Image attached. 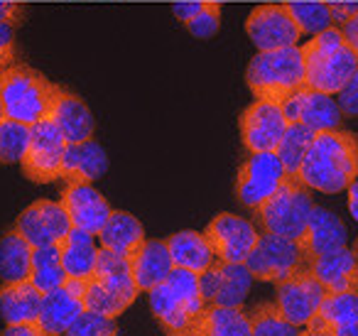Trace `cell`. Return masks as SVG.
<instances>
[{
  "label": "cell",
  "mask_w": 358,
  "mask_h": 336,
  "mask_svg": "<svg viewBox=\"0 0 358 336\" xmlns=\"http://www.w3.org/2000/svg\"><path fill=\"white\" fill-rule=\"evenodd\" d=\"M297 179L312 192H346L358 179V135L341 128L314 133Z\"/></svg>",
  "instance_id": "cell-1"
},
{
  "label": "cell",
  "mask_w": 358,
  "mask_h": 336,
  "mask_svg": "<svg viewBox=\"0 0 358 336\" xmlns=\"http://www.w3.org/2000/svg\"><path fill=\"white\" fill-rule=\"evenodd\" d=\"M299 50L304 57V86L307 89L336 96L358 69L356 52L346 45L338 27L319 32Z\"/></svg>",
  "instance_id": "cell-2"
},
{
  "label": "cell",
  "mask_w": 358,
  "mask_h": 336,
  "mask_svg": "<svg viewBox=\"0 0 358 336\" xmlns=\"http://www.w3.org/2000/svg\"><path fill=\"white\" fill-rule=\"evenodd\" d=\"M59 86L32 66L13 64L0 74V104L6 118L35 125L50 118Z\"/></svg>",
  "instance_id": "cell-3"
},
{
  "label": "cell",
  "mask_w": 358,
  "mask_h": 336,
  "mask_svg": "<svg viewBox=\"0 0 358 336\" xmlns=\"http://www.w3.org/2000/svg\"><path fill=\"white\" fill-rule=\"evenodd\" d=\"M245 84L255 99L275 104L304 89V57L299 45L258 52L245 69Z\"/></svg>",
  "instance_id": "cell-4"
},
{
  "label": "cell",
  "mask_w": 358,
  "mask_h": 336,
  "mask_svg": "<svg viewBox=\"0 0 358 336\" xmlns=\"http://www.w3.org/2000/svg\"><path fill=\"white\" fill-rule=\"evenodd\" d=\"M312 209V189L304 187L297 177H287L263 206L255 209V226L260 233H275L289 241H299L307 231Z\"/></svg>",
  "instance_id": "cell-5"
},
{
  "label": "cell",
  "mask_w": 358,
  "mask_h": 336,
  "mask_svg": "<svg viewBox=\"0 0 358 336\" xmlns=\"http://www.w3.org/2000/svg\"><path fill=\"white\" fill-rule=\"evenodd\" d=\"M245 267L250 270L253 280L278 285V282L292 277L294 272L304 270L307 258L297 241L275 236V233H260L255 248L245 258Z\"/></svg>",
  "instance_id": "cell-6"
},
{
  "label": "cell",
  "mask_w": 358,
  "mask_h": 336,
  "mask_svg": "<svg viewBox=\"0 0 358 336\" xmlns=\"http://www.w3.org/2000/svg\"><path fill=\"white\" fill-rule=\"evenodd\" d=\"M30 148H27L25 158L20 162L22 174L35 184H50L62 179L64 153L66 145H69L64 135L59 133V128L50 118L30 125Z\"/></svg>",
  "instance_id": "cell-7"
},
{
  "label": "cell",
  "mask_w": 358,
  "mask_h": 336,
  "mask_svg": "<svg viewBox=\"0 0 358 336\" xmlns=\"http://www.w3.org/2000/svg\"><path fill=\"white\" fill-rule=\"evenodd\" d=\"M287 179L282 162L275 153H250L236 174V199L255 211L263 206Z\"/></svg>",
  "instance_id": "cell-8"
},
{
  "label": "cell",
  "mask_w": 358,
  "mask_h": 336,
  "mask_svg": "<svg viewBox=\"0 0 358 336\" xmlns=\"http://www.w3.org/2000/svg\"><path fill=\"white\" fill-rule=\"evenodd\" d=\"M245 32L258 52L297 47L302 40V32L289 10V3H263V6L253 8V13L245 20Z\"/></svg>",
  "instance_id": "cell-9"
},
{
  "label": "cell",
  "mask_w": 358,
  "mask_h": 336,
  "mask_svg": "<svg viewBox=\"0 0 358 336\" xmlns=\"http://www.w3.org/2000/svg\"><path fill=\"white\" fill-rule=\"evenodd\" d=\"M15 228L32 248H45V246H59L71 231V218L62 202H52V199H40V202L30 204L20 216L15 218Z\"/></svg>",
  "instance_id": "cell-10"
},
{
  "label": "cell",
  "mask_w": 358,
  "mask_h": 336,
  "mask_svg": "<svg viewBox=\"0 0 358 336\" xmlns=\"http://www.w3.org/2000/svg\"><path fill=\"white\" fill-rule=\"evenodd\" d=\"M204 236L209 246L214 248L216 258L224 262H245L250 251L258 243V226L250 223L248 218L236 216L231 211L216 214L204 228Z\"/></svg>",
  "instance_id": "cell-11"
},
{
  "label": "cell",
  "mask_w": 358,
  "mask_h": 336,
  "mask_svg": "<svg viewBox=\"0 0 358 336\" xmlns=\"http://www.w3.org/2000/svg\"><path fill=\"white\" fill-rule=\"evenodd\" d=\"M282 106L255 99L241 115V138L248 153H275L287 130Z\"/></svg>",
  "instance_id": "cell-12"
},
{
  "label": "cell",
  "mask_w": 358,
  "mask_h": 336,
  "mask_svg": "<svg viewBox=\"0 0 358 336\" xmlns=\"http://www.w3.org/2000/svg\"><path fill=\"white\" fill-rule=\"evenodd\" d=\"M201 295L206 304L219 307H243L245 297L253 287V275L245 262H224L216 260L199 275Z\"/></svg>",
  "instance_id": "cell-13"
},
{
  "label": "cell",
  "mask_w": 358,
  "mask_h": 336,
  "mask_svg": "<svg viewBox=\"0 0 358 336\" xmlns=\"http://www.w3.org/2000/svg\"><path fill=\"white\" fill-rule=\"evenodd\" d=\"M324 295H327V290L314 280V275L307 267L275 285V304L280 307L285 319L292 321L299 329L312 321V316L317 314L319 304H322Z\"/></svg>",
  "instance_id": "cell-14"
},
{
  "label": "cell",
  "mask_w": 358,
  "mask_h": 336,
  "mask_svg": "<svg viewBox=\"0 0 358 336\" xmlns=\"http://www.w3.org/2000/svg\"><path fill=\"white\" fill-rule=\"evenodd\" d=\"M280 106H282V113L287 118V123L307 125L314 133L341 128L343 113L331 94H322V91H314L304 86V89L294 91L292 96H287Z\"/></svg>",
  "instance_id": "cell-15"
},
{
  "label": "cell",
  "mask_w": 358,
  "mask_h": 336,
  "mask_svg": "<svg viewBox=\"0 0 358 336\" xmlns=\"http://www.w3.org/2000/svg\"><path fill=\"white\" fill-rule=\"evenodd\" d=\"M62 206L71 218V226L99 236L110 216V204L91 182H66L62 189Z\"/></svg>",
  "instance_id": "cell-16"
},
{
  "label": "cell",
  "mask_w": 358,
  "mask_h": 336,
  "mask_svg": "<svg viewBox=\"0 0 358 336\" xmlns=\"http://www.w3.org/2000/svg\"><path fill=\"white\" fill-rule=\"evenodd\" d=\"M86 309L84 304V280H74L66 277V282L57 290L47 292L42 297V312H40V324L50 331L52 336L66 334L76 316Z\"/></svg>",
  "instance_id": "cell-17"
},
{
  "label": "cell",
  "mask_w": 358,
  "mask_h": 336,
  "mask_svg": "<svg viewBox=\"0 0 358 336\" xmlns=\"http://www.w3.org/2000/svg\"><path fill=\"white\" fill-rule=\"evenodd\" d=\"M307 270L327 292H358V258L348 246L312 258Z\"/></svg>",
  "instance_id": "cell-18"
},
{
  "label": "cell",
  "mask_w": 358,
  "mask_h": 336,
  "mask_svg": "<svg viewBox=\"0 0 358 336\" xmlns=\"http://www.w3.org/2000/svg\"><path fill=\"white\" fill-rule=\"evenodd\" d=\"M50 120L59 128L66 143H84V140L94 138L96 133V118L89 106H86V101L79 94L62 89V86L57 91Z\"/></svg>",
  "instance_id": "cell-19"
},
{
  "label": "cell",
  "mask_w": 358,
  "mask_h": 336,
  "mask_svg": "<svg viewBox=\"0 0 358 336\" xmlns=\"http://www.w3.org/2000/svg\"><path fill=\"white\" fill-rule=\"evenodd\" d=\"M91 280L103 292H108L123 309H128L140 295L138 285L133 280L130 260L113 251H106V248H99V260H96V270Z\"/></svg>",
  "instance_id": "cell-20"
},
{
  "label": "cell",
  "mask_w": 358,
  "mask_h": 336,
  "mask_svg": "<svg viewBox=\"0 0 358 336\" xmlns=\"http://www.w3.org/2000/svg\"><path fill=\"white\" fill-rule=\"evenodd\" d=\"M307 326L331 336H358V292H327Z\"/></svg>",
  "instance_id": "cell-21"
},
{
  "label": "cell",
  "mask_w": 358,
  "mask_h": 336,
  "mask_svg": "<svg viewBox=\"0 0 358 336\" xmlns=\"http://www.w3.org/2000/svg\"><path fill=\"white\" fill-rule=\"evenodd\" d=\"M346 241H348L346 223H343L336 214L329 211V209L314 206L312 216H309V223H307V231H304V236L299 238L297 243L309 262L312 258L343 248Z\"/></svg>",
  "instance_id": "cell-22"
},
{
  "label": "cell",
  "mask_w": 358,
  "mask_h": 336,
  "mask_svg": "<svg viewBox=\"0 0 358 336\" xmlns=\"http://www.w3.org/2000/svg\"><path fill=\"white\" fill-rule=\"evenodd\" d=\"M130 270H133V280L140 292H150L152 287L162 285L174 270L167 241H159V238L145 241L143 248L130 258Z\"/></svg>",
  "instance_id": "cell-23"
},
{
  "label": "cell",
  "mask_w": 358,
  "mask_h": 336,
  "mask_svg": "<svg viewBox=\"0 0 358 336\" xmlns=\"http://www.w3.org/2000/svg\"><path fill=\"white\" fill-rule=\"evenodd\" d=\"M42 292L30 280L0 282V316L6 324H30L40 321Z\"/></svg>",
  "instance_id": "cell-24"
},
{
  "label": "cell",
  "mask_w": 358,
  "mask_h": 336,
  "mask_svg": "<svg viewBox=\"0 0 358 336\" xmlns=\"http://www.w3.org/2000/svg\"><path fill=\"white\" fill-rule=\"evenodd\" d=\"M108 169V158L106 150L96 143L94 138L84 143H69L64 153V167H62V179L64 182H91L103 177Z\"/></svg>",
  "instance_id": "cell-25"
},
{
  "label": "cell",
  "mask_w": 358,
  "mask_h": 336,
  "mask_svg": "<svg viewBox=\"0 0 358 336\" xmlns=\"http://www.w3.org/2000/svg\"><path fill=\"white\" fill-rule=\"evenodd\" d=\"M96 238L101 241V248L118 253V255L128 258V260L143 248V243L148 241V238H145L143 223H140L133 214L115 211V209L110 211L103 231H101Z\"/></svg>",
  "instance_id": "cell-26"
},
{
  "label": "cell",
  "mask_w": 358,
  "mask_h": 336,
  "mask_svg": "<svg viewBox=\"0 0 358 336\" xmlns=\"http://www.w3.org/2000/svg\"><path fill=\"white\" fill-rule=\"evenodd\" d=\"M185 336H253V329L243 307L209 304Z\"/></svg>",
  "instance_id": "cell-27"
},
{
  "label": "cell",
  "mask_w": 358,
  "mask_h": 336,
  "mask_svg": "<svg viewBox=\"0 0 358 336\" xmlns=\"http://www.w3.org/2000/svg\"><path fill=\"white\" fill-rule=\"evenodd\" d=\"M59 253H62V265H64L66 277H74V280H89V277H94L96 260H99L96 236L81 231V228H71L64 241L59 243Z\"/></svg>",
  "instance_id": "cell-28"
},
{
  "label": "cell",
  "mask_w": 358,
  "mask_h": 336,
  "mask_svg": "<svg viewBox=\"0 0 358 336\" xmlns=\"http://www.w3.org/2000/svg\"><path fill=\"white\" fill-rule=\"evenodd\" d=\"M148 297H150V309H152L155 319L162 324V329L167 331V336L169 334H189L199 314H194L185 302L179 300V297L169 290L167 282L152 287V290L148 292Z\"/></svg>",
  "instance_id": "cell-29"
},
{
  "label": "cell",
  "mask_w": 358,
  "mask_h": 336,
  "mask_svg": "<svg viewBox=\"0 0 358 336\" xmlns=\"http://www.w3.org/2000/svg\"><path fill=\"white\" fill-rule=\"evenodd\" d=\"M169 255H172L174 267H185L192 272H204L206 267L214 265L219 258H216L214 248L209 246L204 231H179L172 233L167 238Z\"/></svg>",
  "instance_id": "cell-30"
},
{
  "label": "cell",
  "mask_w": 358,
  "mask_h": 336,
  "mask_svg": "<svg viewBox=\"0 0 358 336\" xmlns=\"http://www.w3.org/2000/svg\"><path fill=\"white\" fill-rule=\"evenodd\" d=\"M32 251L35 248L15 228L3 233V238H0V282L30 280Z\"/></svg>",
  "instance_id": "cell-31"
},
{
  "label": "cell",
  "mask_w": 358,
  "mask_h": 336,
  "mask_svg": "<svg viewBox=\"0 0 358 336\" xmlns=\"http://www.w3.org/2000/svg\"><path fill=\"white\" fill-rule=\"evenodd\" d=\"M30 282L42 295H47V292L64 285L66 272H64V265H62L59 246H45V248H35V251H32Z\"/></svg>",
  "instance_id": "cell-32"
},
{
  "label": "cell",
  "mask_w": 358,
  "mask_h": 336,
  "mask_svg": "<svg viewBox=\"0 0 358 336\" xmlns=\"http://www.w3.org/2000/svg\"><path fill=\"white\" fill-rule=\"evenodd\" d=\"M250 319L253 336H299V326L285 319L280 307L273 302H258V304L245 309Z\"/></svg>",
  "instance_id": "cell-33"
},
{
  "label": "cell",
  "mask_w": 358,
  "mask_h": 336,
  "mask_svg": "<svg viewBox=\"0 0 358 336\" xmlns=\"http://www.w3.org/2000/svg\"><path fill=\"white\" fill-rule=\"evenodd\" d=\"M312 138H314V130H309L307 125H299V123L287 125V130H285L278 150H275V155H278L280 162H282L287 177H297Z\"/></svg>",
  "instance_id": "cell-34"
},
{
  "label": "cell",
  "mask_w": 358,
  "mask_h": 336,
  "mask_svg": "<svg viewBox=\"0 0 358 336\" xmlns=\"http://www.w3.org/2000/svg\"><path fill=\"white\" fill-rule=\"evenodd\" d=\"M30 125L20 120H0V164H20L30 148Z\"/></svg>",
  "instance_id": "cell-35"
},
{
  "label": "cell",
  "mask_w": 358,
  "mask_h": 336,
  "mask_svg": "<svg viewBox=\"0 0 358 336\" xmlns=\"http://www.w3.org/2000/svg\"><path fill=\"white\" fill-rule=\"evenodd\" d=\"M289 10L302 35H319L331 27L329 3H289Z\"/></svg>",
  "instance_id": "cell-36"
},
{
  "label": "cell",
  "mask_w": 358,
  "mask_h": 336,
  "mask_svg": "<svg viewBox=\"0 0 358 336\" xmlns=\"http://www.w3.org/2000/svg\"><path fill=\"white\" fill-rule=\"evenodd\" d=\"M66 336H120L118 321L113 316L84 309L74 324L66 329Z\"/></svg>",
  "instance_id": "cell-37"
},
{
  "label": "cell",
  "mask_w": 358,
  "mask_h": 336,
  "mask_svg": "<svg viewBox=\"0 0 358 336\" xmlns=\"http://www.w3.org/2000/svg\"><path fill=\"white\" fill-rule=\"evenodd\" d=\"M185 27L196 40H211L221 27V3H216V0H204L199 10L185 22Z\"/></svg>",
  "instance_id": "cell-38"
},
{
  "label": "cell",
  "mask_w": 358,
  "mask_h": 336,
  "mask_svg": "<svg viewBox=\"0 0 358 336\" xmlns=\"http://www.w3.org/2000/svg\"><path fill=\"white\" fill-rule=\"evenodd\" d=\"M336 104L343 115L358 118V69L351 74V79L343 84V89L336 94Z\"/></svg>",
  "instance_id": "cell-39"
},
{
  "label": "cell",
  "mask_w": 358,
  "mask_h": 336,
  "mask_svg": "<svg viewBox=\"0 0 358 336\" xmlns=\"http://www.w3.org/2000/svg\"><path fill=\"white\" fill-rule=\"evenodd\" d=\"M25 6L15 3V0H0V22H8V25L17 27L25 22Z\"/></svg>",
  "instance_id": "cell-40"
},
{
  "label": "cell",
  "mask_w": 358,
  "mask_h": 336,
  "mask_svg": "<svg viewBox=\"0 0 358 336\" xmlns=\"http://www.w3.org/2000/svg\"><path fill=\"white\" fill-rule=\"evenodd\" d=\"M358 10V3H329V13H331V27H338L341 30Z\"/></svg>",
  "instance_id": "cell-41"
},
{
  "label": "cell",
  "mask_w": 358,
  "mask_h": 336,
  "mask_svg": "<svg viewBox=\"0 0 358 336\" xmlns=\"http://www.w3.org/2000/svg\"><path fill=\"white\" fill-rule=\"evenodd\" d=\"M0 336H52L40 321H30V324H6Z\"/></svg>",
  "instance_id": "cell-42"
},
{
  "label": "cell",
  "mask_w": 358,
  "mask_h": 336,
  "mask_svg": "<svg viewBox=\"0 0 358 336\" xmlns=\"http://www.w3.org/2000/svg\"><path fill=\"white\" fill-rule=\"evenodd\" d=\"M201 3H204V0H179V3L172 8V10H174V15H177L179 20H182V22H187L192 15H194L196 10H199V8H201Z\"/></svg>",
  "instance_id": "cell-43"
},
{
  "label": "cell",
  "mask_w": 358,
  "mask_h": 336,
  "mask_svg": "<svg viewBox=\"0 0 358 336\" xmlns=\"http://www.w3.org/2000/svg\"><path fill=\"white\" fill-rule=\"evenodd\" d=\"M341 35H343V40H346V45L351 47L358 57V10H356V15L341 27Z\"/></svg>",
  "instance_id": "cell-44"
},
{
  "label": "cell",
  "mask_w": 358,
  "mask_h": 336,
  "mask_svg": "<svg viewBox=\"0 0 358 336\" xmlns=\"http://www.w3.org/2000/svg\"><path fill=\"white\" fill-rule=\"evenodd\" d=\"M0 52H15V27L0 22Z\"/></svg>",
  "instance_id": "cell-45"
},
{
  "label": "cell",
  "mask_w": 358,
  "mask_h": 336,
  "mask_svg": "<svg viewBox=\"0 0 358 336\" xmlns=\"http://www.w3.org/2000/svg\"><path fill=\"white\" fill-rule=\"evenodd\" d=\"M346 194H348V211H351V216L358 221V179L348 184Z\"/></svg>",
  "instance_id": "cell-46"
},
{
  "label": "cell",
  "mask_w": 358,
  "mask_h": 336,
  "mask_svg": "<svg viewBox=\"0 0 358 336\" xmlns=\"http://www.w3.org/2000/svg\"><path fill=\"white\" fill-rule=\"evenodd\" d=\"M15 64V52H0V74Z\"/></svg>",
  "instance_id": "cell-47"
},
{
  "label": "cell",
  "mask_w": 358,
  "mask_h": 336,
  "mask_svg": "<svg viewBox=\"0 0 358 336\" xmlns=\"http://www.w3.org/2000/svg\"><path fill=\"white\" fill-rule=\"evenodd\" d=\"M299 336H331L322 329H312V326H304V331H299Z\"/></svg>",
  "instance_id": "cell-48"
},
{
  "label": "cell",
  "mask_w": 358,
  "mask_h": 336,
  "mask_svg": "<svg viewBox=\"0 0 358 336\" xmlns=\"http://www.w3.org/2000/svg\"><path fill=\"white\" fill-rule=\"evenodd\" d=\"M353 253H356V258H358V236H356V243H353Z\"/></svg>",
  "instance_id": "cell-49"
},
{
  "label": "cell",
  "mask_w": 358,
  "mask_h": 336,
  "mask_svg": "<svg viewBox=\"0 0 358 336\" xmlns=\"http://www.w3.org/2000/svg\"><path fill=\"white\" fill-rule=\"evenodd\" d=\"M6 118V113H3V104H0V120Z\"/></svg>",
  "instance_id": "cell-50"
},
{
  "label": "cell",
  "mask_w": 358,
  "mask_h": 336,
  "mask_svg": "<svg viewBox=\"0 0 358 336\" xmlns=\"http://www.w3.org/2000/svg\"><path fill=\"white\" fill-rule=\"evenodd\" d=\"M169 336H185V334H169Z\"/></svg>",
  "instance_id": "cell-51"
},
{
  "label": "cell",
  "mask_w": 358,
  "mask_h": 336,
  "mask_svg": "<svg viewBox=\"0 0 358 336\" xmlns=\"http://www.w3.org/2000/svg\"><path fill=\"white\" fill-rule=\"evenodd\" d=\"M62 336H66V334H62Z\"/></svg>",
  "instance_id": "cell-52"
}]
</instances>
